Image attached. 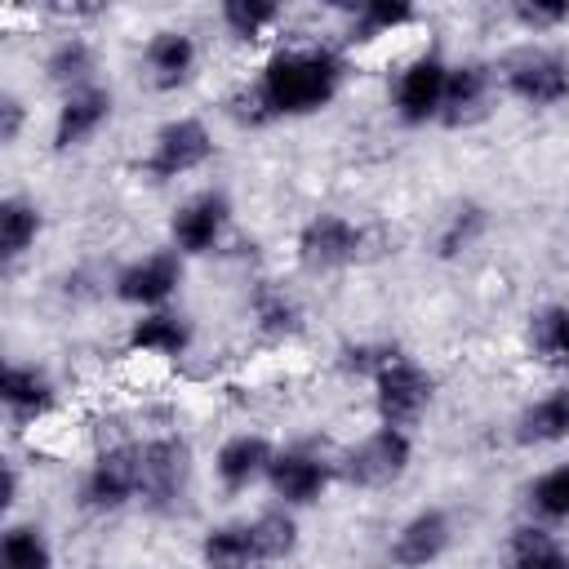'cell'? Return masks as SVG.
Listing matches in <instances>:
<instances>
[{"label": "cell", "mask_w": 569, "mask_h": 569, "mask_svg": "<svg viewBox=\"0 0 569 569\" xmlns=\"http://www.w3.org/2000/svg\"><path fill=\"white\" fill-rule=\"evenodd\" d=\"M200 67V44L187 27H156L142 40V80L156 93H173L182 89Z\"/></svg>", "instance_id": "2e32d148"}, {"label": "cell", "mask_w": 569, "mask_h": 569, "mask_svg": "<svg viewBox=\"0 0 569 569\" xmlns=\"http://www.w3.org/2000/svg\"><path fill=\"white\" fill-rule=\"evenodd\" d=\"M449 547H453V516L445 507H418L396 525L387 542V560L391 569H431Z\"/></svg>", "instance_id": "5bb4252c"}, {"label": "cell", "mask_w": 569, "mask_h": 569, "mask_svg": "<svg viewBox=\"0 0 569 569\" xmlns=\"http://www.w3.org/2000/svg\"><path fill=\"white\" fill-rule=\"evenodd\" d=\"M516 440L525 449H551L569 440V382L547 387L516 413Z\"/></svg>", "instance_id": "ffe728a7"}, {"label": "cell", "mask_w": 569, "mask_h": 569, "mask_svg": "<svg viewBox=\"0 0 569 569\" xmlns=\"http://www.w3.org/2000/svg\"><path fill=\"white\" fill-rule=\"evenodd\" d=\"M249 525H253V542H258L262 565H284V560H293V556H298V547H302L298 511H289V507L271 502V507H262L258 516H249Z\"/></svg>", "instance_id": "83f0119b"}, {"label": "cell", "mask_w": 569, "mask_h": 569, "mask_svg": "<svg viewBox=\"0 0 569 569\" xmlns=\"http://www.w3.org/2000/svg\"><path fill=\"white\" fill-rule=\"evenodd\" d=\"M413 467V431L378 422L338 453V480L351 489H391Z\"/></svg>", "instance_id": "3957f363"}, {"label": "cell", "mask_w": 569, "mask_h": 569, "mask_svg": "<svg viewBox=\"0 0 569 569\" xmlns=\"http://www.w3.org/2000/svg\"><path fill=\"white\" fill-rule=\"evenodd\" d=\"M93 71H98V49H93V40L80 36V31H67V36L53 40L49 53H44V80H49L53 89H62V93L93 84Z\"/></svg>", "instance_id": "d4e9b609"}, {"label": "cell", "mask_w": 569, "mask_h": 569, "mask_svg": "<svg viewBox=\"0 0 569 569\" xmlns=\"http://www.w3.org/2000/svg\"><path fill=\"white\" fill-rule=\"evenodd\" d=\"M507 18L525 31V36H551V31H560L565 22H569V4L565 0H516L511 9H507Z\"/></svg>", "instance_id": "d6a6232c"}, {"label": "cell", "mask_w": 569, "mask_h": 569, "mask_svg": "<svg viewBox=\"0 0 569 569\" xmlns=\"http://www.w3.org/2000/svg\"><path fill=\"white\" fill-rule=\"evenodd\" d=\"M142 498V440L102 445L80 476V507L89 516H116Z\"/></svg>", "instance_id": "5b68a950"}, {"label": "cell", "mask_w": 569, "mask_h": 569, "mask_svg": "<svg viewBox=\"0 0 569 569\" xmlns=\"http://www.w3.org/2000/svg\"><path fill=\"white\" fill-rule=\"evenodd\" d=\"M489 236V209L476 200H458L436 227V258H462Z\"/></svg>", "instance_id": "f1b7e54d"}, {"label": "cell", "mask_w": 569, "mask_h": 569, "mask_svg": "<svg viewBox=\"0 0 569 569\" xmlns=\"http://www.w3.org/2000/svg\"><path fill=\"white\" fill-rule=\"evenodd\" d=\"M342 80H347V58L333 44L289 40L262 58L253 89L262 98L267 120H302L333 107V98L342 93Z\"/></svg>", "instance_id": "6da1fadb"}, {"label": "cell", "mask_w": 569, "mask_h": 569, "mask_svg": "<svg viewBox=\"0 0 569 569\" xmlns=\"http://www.w3.org/2000/svg\"><path fill=\"white\" fill-rule=\"evenodd\" d=\"M200 569H262L253 525L249 520H218L200 533Z\"/></svg>", "instance_id": "7402d4cb"}, {"label": "cell", "mask_w": 569, "mask_h": 569, "mask_svg": "<svg viewBox=\"0 0 569 569\" xmlns=\"http://www.w3.org/2000/svg\"><path fill=\"white\" fill-rule=\"evenodd\" d=\"M187 280V258L178 249H147L111 271V298L133 311H160L178 298Z\"/></svg>", "instance_id": "30bf717a"}, {"label": "cell", "mask_w": 569, "mask_h": 569, "mask_svg": "<svg viewBox=\"0 0 569 569\" xmlns=\"http://www.w3.org/2000/svg\"><path fill=\"white\" fill-rule=\"evenodd\" d=\"M338 480V453H325L320 445L311 440H298V445H280L276 458H271V471H267V489L280 507L289 511H302V507H316Z\"/></svg>", "instance_id": "ba28073f"}, {"label": "cell", "mask_w": 569, "mask_h": 569, "mask_svg": "<svg viewBox=\"0 0 569 569\" xmlns=\"http://www.w3.org/2000/svg\"><path fill=\"white\" fill-rule=\"evenodd\" d=\"M22 129H27V102H22V93L4 89L0 93V142L13 147L22 138Z\"/></svg>", "instance_id": "e575fe53"}, {"label": "cell", "mask_w": 569, "mask_h": 569, "mask_svg": "<svg viewBox=\"0 0 569 569\" xmlns=\"http://www.w3.org/2000/svg\"><path fill=\"white\" fill-rule=\"evenodd\" d=\"M231 196L222 187H200L191 196H182L169 213V249H178L182 258H204L213 249H222L227 231H231Z\"/></svg>", "instance_id": "8fae6325"}, {"label": "cell", "mask_w": 569, "mask_h": 569, "mask_svg": "<svg viewBox=\"0 0 569 569\" xmlns=\"http://www.w3.org/2000/svg\"><path fill=\"white\" fill-rule=\"evenodd\" d=\"M342 18H347L351 44H373V40H387L413 27L418 9L409 0H360V4H342Z\"/></svg>", "instance_id": "603a6c76"}, {"label": "cell", "mask_w": 569, "mask_h": 569, "mask_svg": "<svg viewBox=\"0 0 569 569\" xmlns=\"http://www.w3.org/2000/svg\"><path fill=\"white\" fill-rule=\"evenodd\" d=\"M249 320H253V329L262 338H293V333H302L307 316H302V302L284 284L253 280V289H249Z\"/></svg>", "instance_id": "cb8c5ba5"}, {"label": "cell", "mask_w": 569, "mask_h": 569, "mask_svg": "<svg viewBox=\"0 0 569 569\" xmlns=\"http://www.w3.org/2000/svg\"><path fill=\"white\" fill-rule=\"evenodd\" d=\"M360 258H365V227L338 209H320L293 231V262L311 276L356 267Z\"/></svg>", "instance_id": "9c48e42d"}, {"label": "cell", "mask_w": 569, "mask_h": 569, "mask_svg": "<svg viewBox=\"0 0 569 569\" xmlns=\"http://www.w3.org/2000/svg\"><path fill=\"white\" fill-rule=\"evenodd\" d=\"M40 231H44V213H40L36 200H27V196H4L0 200V262L4 267L22 262L36 249Z\"/></svg>", "instance_id": "4316f807"}, {"label": "cell", "mask_w": 569, "mask_h": 569, "mask_svg": "<svg viewBox=\"0 0 569 569\" xmlns=\"http://www.w3.org/2000/svg\"><path fill=\"white\" fill-rule=\"evenodd\" d=\"M218 22H222V31L231 40L258 44L284 22V4H276V0H222L218 4Z\"/></svg>", "instance_id": "4dcf8cb0"}, {"label": "cell", "mask_w": 569, "mask_h": 569, "mask_svg": "<svg viewBox=\"0 0 569 569\" xmlns=\"http://www.w3.org/2000/svg\"><path fill=\"white\" fill-rule=\"evenodd\" d=\"M498 93V71L485 58H458L449 62V84H445V107H440V124L449 129H467L476 120L489 116Z\"/></svg>", "instance_id": "9a60e30c"}, {"label": "cell", "mask_w": 569, "mask_h": 569, "mask_svg": "<svg viewBox=\"0 0 569 569\" xmlns=\"http://www.w3.org/2000/svg\"><path fill=\"white\" fill-rule=\"evenodd\" d=\"M18 502V462L13 458H4V489H0V507L9 511Z\"/></svg>", "instance_id": "d590c367"}, {"label": "cell", "mask_w": 569, "mask_h": 569, "mask_svg": "<svg viewBox=\"0 0 569 569\" xmlns=\"http://www.w3.org/2000/svg\"><path fill=\"white\" fill-rule=\"evenodd\" d=\"M0 569H58L49 533L36 520H9L0 533Z\"/></svg>", "instance_id": "f546056e"}, {"label": "cell", "mask_w": 569, "mask_h": 569, "mask_svg": "<svg viewBox=\"0 0 569 569\" xmlns=\"http://www.w3.org/2000/svg\"><path fill=\"white\" fill-rule=\"evenodd\" d=\"M196 342V329L182 311L160 307V311H138L124 329L129 356H151V360H182Z\"/></svg>", "instance_id": "ac0fdd59"}, {"label": "cell", "mask_w": 569, "mask_h": 569, "mask_svg": "<svg viewBox=\"0 0 569 569\" xmlns=\"http://www.w3.org/2000/svg\"><path fill=\"white\" fill-rule=\"evenodd\" d=\"M498 89L507 98H516L520 107L533 111H551L569 98V58L542 40H525L516 49H507L498 62Z\"/></svg>", "instance_id": "7a4b0ae2"}, {"label": "cell", "mask_w": 569, "mask_h": 569, "mask_svg": "<svg viewBox=\"0 0 569 569\" xmlns=\"http://www.w3.org/2000/svg\"><path fill=\"white\" fill-rule=\"evenodd\" d=\"M525 351L547 373H565L569 369V302H542V307L529 311Z\"/></svg>", "instance_id": "44dd1931"}, {"label": "cell", "mask_w": 569, "mask_h": 569, "mask_svg": "<svg viewBox=\"0 0 569 569\" xmlns=\"http://www.w3.org/2000/svg\"><path fill=\"white\" fill-rule=\"evenodd\" d=\"M213 151H218L213 129L200 116H169L164 124H156L147 156L138 160V173L151 187H164V182H178L187 173H200L213 160Z\"/></svg>", "instance_id": "277c9868"}, {"label": "cell", "mask_w": 569, "mask_h": 569, "mask_svg": "<svg viewBox=\"0 0 569 569\" xmlns=\"http://www.w3.org/2000/svg\"><path fill=\"white\" fill-rule=\"evenodd\" d=\"M525 507H529V520H538V525H565L569 520V458L551 462L547 471H538L529 480Z\"/></svg>", "instance_id": "1f68e13d"}, {"label": "cell", "mask_w": 569, "mask_h": 569, "mask_svg": "<svg viewBox=\"0 0 569 569\" xmlns=\"http://www.w3.org/2000/svg\"><path fill=\"white\" fill-rule=\"evenodd\" d=\"M111 116H116V93H111L107 84L93 80V84H84V89H71V93H62L58 107H53L49 147H53L58 156L80 151V147H89V142L111 124Z\"/></svg>", "instance_id": "4fadbf2b"}, {"label": "cell", "mask_w": 569, "mask_h": 569, "mask_svg": "<svg viewBox=\"0 0 569 569\" xmlns=\"http://www.w3.org/2000/svg\"><path fill=\"white\" fill-rule=\"evenodd\" d=\"M369 400H373V413L378 422H391V427H405L413 431L427 409L436 405V373L427 365H418L413 356L396 351L369 382Z\"/></svg>", "instance_id": "8992f818"}, {"label": "cell", "mask_w": 569, "mask_h": 569, "mask_svg": "<svg viewBox=\"0 0 569 569\" xmlns=\"http://www.w3.org/2000/svg\"><path fill=\"white\" fill-rule=\"evenodd\" d=\"M280 445H271L262 431H231L218 449H213V480L222 493H244L258 480H267L271 458Z\"/></svg>", "instance_id": "e0dca14e"}, {"label": "cell", "mask_w": 569, "mask_h": 569, "mask_svg": "<svg viewBox=\"0 0 569 569\" xmlns=\"http://www.w3.org/2000/svg\"><path fill=\"white\" fill-rule=\"evenodd\" d=\"M196 453L191 440L178 431H156L142 440V507L156 516H173L191 493Z\"/></svg>", "instance_id": "52a82bcc"}, {"label": "cell", "mask_w": 569, "mask_h": 569, "mask_svg": "<svg viewBox=\"0 0 569 569\" xmlns=\"http://www.w3.org/2000/svg\"><path fill=\"white\" fill-rule=\"evenodd\" d=\"M445 84H449V58L436 53V49L413 53L396 71V84H391V111H396V120L409 124V129L436 124L440 120V107H445Z\"/></svg>", "instance_id": "7c38bea8"}, {"label": "cell", "mask_w": 569, "mask_h": 569, "mask_svg": "<svg viewBox=\"0 0 569 569\" xmlns=\"http://www.w3.org/2000/svg\"><path fill=\"white\" fill-rule=\"evenodd\" d=\"M0 405L13 422H40L58 405V382L36 360H4L0 373Z\"/></svg>", "instance_id": "d6986e66"}, {"label": "cell", "mask_w": 569, "mask_h": 569, "mask_svg": "<svg viewBox=\"0 0 569 569\" xmlns=\"http://www.w3.org/2000/svg\"><path fill=\"white\" fill-rule=\"evenodd\" d=\"M400 347H391V342H342L338 347V369L347 373V378H365V382H373V373L396 356Z\"/></svg>", "instance_id": "836d02e7"}, {"label": "cell", "mask_w": 569, "mask_h": 569, "mask_svg": "<svg viewBox=\"0 0 569 569\" xmlns=\"http://www.w3.org/2000/svg\"><path fill=\"white\" fill-rule=\"evenodd\" d=\"M502 569H569V547L551 533V525L525 520L507 533V560Z\"/></svg>", "instance_id": "484cf974"}]
</instances>
